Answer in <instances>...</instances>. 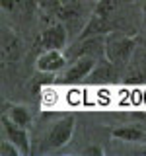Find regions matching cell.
<instances>
[{
    "label": "cell",
    "mask_w": 146,
    "mask_h": 156,
    "mask_svg": "<svg viewBox=\"0 0 146 156\" xmlns=\"http://www.w3.org/2000/svg\"><path fill=\"white\" fill-rule=\"evenodd\" d=\"M66 66V57L62 49H45L35 61V68L39 72H58Z\"/></svg>",
    "instance_id": "6"
},
{
    "label": "cell",
    "mask_w": 146,
    "mask_h": 156,
    "mask_svg": "<svg viewBox=\"0 0 146 156\" xmlns=\"http://www.w3.org/2000/svg\"><path fill=\"white\" fill-rule=\"evenodd\" d=\"M74 129H76V117L74 115H64L61 117L58 121H55V125L49 129L47 133V148L49 150H58L62 146H66L70 143L72 135H74Z\"/></svg>",
    "instance_id": "2"
},
{
    "label": "cell",
    "mask_w": 146,
    "mask_h": 156,
    "mask_svg": "<svg viewBox=\"0 0 146 156\" xmlns=\"http://www.w3.org/2000/svg\"><path fill=\"white\" fill-rule=\"evenodd\" d=\"M90 2H94V4H97V2H99V0H90Z\"/></svg>",
    "instance_id": "14"
},
{
    "label": "cell",
    "mask_w": 146,
    "mask_h": 156,
    "mask_svg": "<svg viewBox=\"0 0 146 156\" xmlns=\"http://www.w3.org/2000/svg\"><path fill=\"white\" fill-rule=\"evenodd\" d=\"M111 136L123 140V143H146V131L138 129V127H133V125L117 127V129L111 131Z\"/></svg>",
    "instance_id": "7"
},
{
    "label": "cell",
    "mask_w": 146,
    "mask_h": 156,
    "mask_svg": "<svg viewBox=\"0 0 146 156\" xmlns=\"http://www.w3.org/2000/svg\"><path fill=\"white\" fill-rule=\"evenodd\" d=\"M66 43H68V31H66L64 23H61V22L45 27L39 33V39H37V45L43 51L45 49H64Z\"/></svg>",
    "instance_id": "3"
},
{
    "label": "cell",
    "mask_w": 146,
    "mask_h": 156,
    "mask_svg": "<svg viewBox=\"0 0 146 156\" xmlns=\"http://www.w3.org/2000/svg\"><path fill=\"white\" fill-rule=\"evenodd\" d=\"M142 29H144V33H146V4L142 6Z\"/></svg>",
    "instance_id": "13"
},
{
    "label": "cell",
    "mask_w": 146,
    "mask_h": 156,
    "mask_svg": "<svg viewBox=\"0 0 146 156\" xmlns=\"http://www.w3.org/2000/svg\"><path fill=\"white\" fill-rule=\"evenodd\" d=\"M0 156H22V150L4 136V140L0 143Z\"/></svg>",
    "instance_id": "10"
},
{
    "label": "cell",
    "mask_w": 146,
    "mask_h": 156,
    "mask_svg": "<svg viewBox=\"0 0 146 156\" xmlns=\"http://www.w3.org/2000/svg\"><path fill=\"white\" fill-rule=\"evenodd\" d=\"M97 62H96V57L94 55H82L78 57L70 66L66 68L64 72V78L68 82H80V80H86L90 78V74L96 70Z\"/></svg>",
    "instance_id": "5"
},
{
    "label": "cell",
    "mask_w": 146,
    "mask_h": 156,
    "mask_svg": "<svg viewBox=\"0 0 146 156\" xmlns=\"http://www.w3.org/2000/svg\"><path fill=\"white\" fill-rule=\"evenodd\" d=\"M4 115H6L8 119H12L14 123L22 125V127H29V123H31V113H29V109L22 104H12V101H8V104L4 105Z\"/></svg>",
    "instance_id": "8"
},
{
    "label": "cell",
    "mask_w": 146,
    "mask_h": 156,
    "mask_svg": "<svg viewBox=\"0 0 146 156\" xmlns=\"http://www.w3.org/2000/svg\"><path fill=\"white\" fill-rule=\"evenodd\" d=\"M136 51V39L121 31H109L103 37V55L113 66H125Z\"/></svg>",
    "instance_id": "1"
},
{
    "label": "cell",
    "mask_w": 146,
    "mask_h": 156,
    "mask_svg": "<svg viewBox=\"0 0 146 156\" xmlns=\"http://www.w3.org/2000/svg\"><path fill=\"white\" fill-rule=\"evenodd\" d=\"M82 154L84 156H103V148L99 144H90L82 150Z\"/></svg>",
    "instance_id": "11"
},
{
    "label": "cell",
    "mask_w": 146,
    "mask_h": 156,
    "mask_svg": "<svg viewBox=\"0 0 146 156\" xmlns=\"http://www.w3.org/2000/svg\"><path fill=\"white\" fill-rule=\"evenodd\" d=\"M2 131H4V136L8 140H12L22 150L23 156H27L31 152V140H29V135H27V127H22V125L14 123L12 119H8L6 115H2Z\"/></svg>",
    "instance_id": "4"
},
{
    "label": "cell",
    "mask_w": 146,
    "mask_h": 156,
    "mask_svg": "<svg viewBox=\"0 0 146 156\" xmlns=\"http://www.w3.org/2000/svg\"><path fill=\"white\" fill-rule=\"evenodd\" d=\"M18 0H0V6H2L4 12H12L14 8H16Z\"/></svg>",
    "instance_id": "12"
},
{
    "label": "cell",
    "mask_w": 146,
    "mask_h": 156,
    "mask_svg": "<svg viewBox=\"0 0 146 156\" xmlns=\"http://www.w3.org/2000/svg\"><path fill=\"white\" fill-rule=\"evenodd\" d=\"M4 33L8 35V43H6V39H2V55H4V58L8 57V61H14L19 53V41L10 29H4Z\"/></svg>",
    "instance_id": "9"
}]
</instances>
